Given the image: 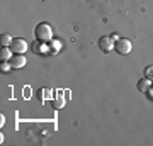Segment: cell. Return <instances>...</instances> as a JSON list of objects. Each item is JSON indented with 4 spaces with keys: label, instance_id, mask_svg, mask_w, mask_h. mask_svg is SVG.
I'll return each mask as SVG.
<instances>
[{
    "label": "cell",
    "instance_id": "6da1fadb",
    "mask_svg": "<svg viewBox=\"0 0 153 146\" xmlns=\"http://www.w3.org/2000/svg\"><path fill=\"white\" fill-rule=\"evenodd\" d=\"M34 36H36V39H38L39 43H48V41H51V38H53L51 26H49V24H46V22L38 24V26H36V29H34Z\"/></svg>",
    "mask_w": 153,
    "mask_h": 146
},
{
    "label": "cell",
    "instance_id": "7a4b0ae2",
    "mask_svg": "<svg viewBox=\"0 0 153 146\" xmlns=\"http://www.w3.org/2000/svg\"><path fill=\"white\" fill-rule=\"evenodd\" d=\"M131 41L129 39H124V38H119L117 41H114V51L117 54H128L129 51H131Z\"/></svg>",
    "mask_w": 153,
    "mask_h": 146
},
{
    "label": "cell",
    "instance_id": "3957f363",
    "mask_svg": "<svg viewBox=\"0 0 153 146\" xmlns=\"http://www.w3.org/2000/svg\"><path fill=\"white\" fill-rule=\"evenodd\" d=\"M10 49H12V53H14V54H24L26 51H27V43H26L24 39L17 38V39L12 41Z\"/></svg>",
    "mask_w": 153,
    "mask_h": 146
},
{
    "label": "cell",
    "instance_id": "277c9868",
    "mask_svg": "<svg viewBox=\"0 0 153 146\" xmlns=\"http://www.w3.org/2000/svg\"><path fill=\"white\" fill-rule=\"evenodd\" d=\"M99 49L102 53H111L114 49V41H112V38L111 36H102V38L99 39Z\"/></svg>",
    "mask_w": 153,
    "mask_h": 146
},
{
    "label": "cell",
    "instance_id": "5b68a950",
    "mask_svg": "<svg viewBox=\"0 0 153 146\" xmlns=\"http://www.w3.org/2000/svg\"><path fill=\"white\" fill-rule=\"evenodd\" d=\"M9 63H10L12 70L24 68V66H26V56H24V54H14L10 60H9Z\"/></svg>",
    "mask_w": 153,
    "mask_h": 146
},
{
    "label": "cell",
    "instance_id": "8992f818",
    "mask_svg": "<svg viewBox=\"0 0 153 146\" xmlns=\"http://www.w3.org/2000/svg\"><path fill=\"white\" fill-rule=\"evenodd\" d=\"M38 99L39 102H46V100H51L53 99V90L51 88H39L38 90Z\"/></svg>",
    "mask_w": 153,
    "mask_h": 146
},
{
    "label": "cell",
    "instance_id": "52a82bcc",
    "mask_svg": "<svg viewBox=\"0 0 153 146\" xmlns=\"http://www.w3.org/2000/svg\"><path fill=\"white\" fill-rule=\"evenodd\" d=\"M138 90L141 93H148V90L152 88V80H148V78H141V80L138 82Z\"/></svg>",
    "mask_w": 153,
    "mask_h": 146
},
{
    "label": "cell",
    "instance_id": "ba28073f",
    "mask_svg": "<svg viewBox=\"0 0 153 146\" xmlns=\"http://www.w3.org/2000/svg\"><path fill=\"white\" fill-rule=\"evenodd\" d=\"M14 56V53H12L10 46H2V53H0V60L2 61H9Z\"/></svg>",
    "mask_w": 153,
    "mask_h": 146
},
{
    "label": "cell",
    "instance_id": "9c48e42d",
    "mask_svg": "<svg viewBox=\"0 0 153 146\" xmlns=\"http://www.w3.org/2000/svg\"><path fill=\"white\" fill-rule=\"evenodd\" d=\"M51 105H53V109H63V105H65V99L61 97V95H56V97L51 100Z\"/></svg>",
    "mask_w": 153,
    "mask_h": 146
},
{
    "label": "cell",
    "instance_id": "30bf717a",
    "mask_svg": "<svg viewBox=\"0 0 153 146\" xmlns=\"http://www.w3.org/2000/svg\"><path fill=\"white\" fill-rule=\"evenodd\" d=\"M12 41H14L12 36H9V34H2V46H10Z\"/></svg>",
    "mask_w": 153,
    "mask_h": 146
},
{
    "label": "cell",
    "instance_id": "8fae6325",
    "mask_svg": "<svg viewBox=\"0 0 153 146\" xmlns=\"http://www.w3.org/2000/svg\"><path fill=\"white\" fill-rule=\"evenodd\" d=\"M145 78H148V80L153 82V65H150V66L145 68Z\"/></svg>",
    "mask_w": 153,
    "mask_h": 146
},
{
    "label": "cell",
    "instance_id": "7c38bea8",
    "mask_svg": "<svg viewBox=\"0 0 153 146\" xmlns=\"http://www.w3.org/2000/svg\"><path fill=\"white\" fill-rule=\"evenodd\" d=\"M9 70H12L10 63H7V61H2V71H9Z\"/></svg>",
    "mask_w": 153,
    "mask_h": 146
},
{
    "label": "cell",
    "instance_id": "4fadbf2b",
    "mask_svg": "<svg viewBox=\"0 0 153 146\" xmlns=\"http://www.w3.org/2000/svg\"><path fill=\"white\" fill-rule=\"evenodd\" d=\"M5 124V117H4V114H0V126Z\"/></svg>",
    "mask_w": 153,
    "mask_h": 146
},
{
    "label": "cell",
    "instance_id": "5bb4252c",
    "mask_svg": "<svg viewBox=\"0 0 153 146\" xmlns=\"http://www.w3.org/2000/svg\"><path fill=\"white\" fill-rule=\"evenodd\" d=\"M111 38H112V41H117V39H119V36H117V34H112Z\"/></svg>",
    "mask_w": 153,
    "mask_h": 146
},
{
    "label": "cell",
    "instance_id": "9a60e30c",
    "mask_svg": "<svg viewBox=\"0 0 153 146\" xmlns=\"http://www.w3.org/2000/svg\"><path fill=\"white\" fill-rule=\"evenodd\" d=\"M152 87H153V82H152Z\"/></svg>",
    "mask_w": 153,
    "mask_h": 146
}]
</instances>
